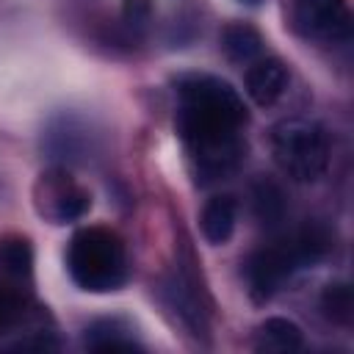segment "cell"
I'll return each instance as SVG.
<instances>
[{"instance_id": "6da1fadb", "label": "cell", "mask_w": 354, "mask_h": 354, "mask_svg": "<svg viewBox=\"0 0 354 354\" xmlns=\"http://www.w3.org/2000/svg\"><path fill=\"white\" fill-rule=\"evenodd\" d=\"M180 133L202 180H221L238 169L246 144L241 124L246 108L238 91L213 75H188L180 80Z\"/></svg>"}, {"instance_id": "7a4b0ae2", "label": "cell", "mask_w": 354, "mask_h": 354, "mask_svg": "<svg viewBox=\"0 0 354 354\" xmlns=\"http://www.w3.org/2000/svg\"><path fill=\"white\" fill-rule=\"evenodd\" d=\"M66 266L75 285H80L83 290H91V293L116 290L127 277L124 243L113 230H105V227L77 230L69 241Z\"/></svg>"}, {"instance_id": "3957f363", "label": "cell", "mask_w": 354, "mask_h": 354, "mask_svg": "<svg viewBox=\"0 0 354 354\" xmlns=\"http://www.w3.org/2000/svg\"><path fill=\"white\" fill-rule=\"evenodd\" d=\"M271 152L277 166L299 180L313 183L329 166V138L318 122L310 119H285L271 133Z\"/></svg>"}, {"instance_id": "277c9868", "label": "cell", "mask_w": 354, "mask_h": 354, "mask_svg": "<svg viewBox=\"0 0 354 354\" xmlns=\"http://www.w3.org/2000/svg\"><path fill=\"white\" fill-rule=\"evenodd\" d=\"M296 263L290 257V249L288 243L285 246H266V249H257L249 260H246V285H249V293L254 301H266L271 299L279 285L293 274Z\"/></svg>"}, {"instance_id": "5b68a950", "label": "cell", "mask_w": 354, "mask_h": 354, "mask_svg": "<svg viewBox=\"0 0 354 354\" xmlns=\"http://www.w3.org/2000/svg\"><path fill=\"white\" fill-rule=\"evenodd\" d=\"M296 22L315 39H346L351 33V14L346 0H296Z\"/></svg>"}, {"instance_id": "8992f818", "label": "cell", "mask_w": 354, "mask_h": 354, "mask_svg": "<svg viewBox=\"0 0 354 354\" xmlns=\"http://www.w3.org/2000/svg\"><path fill=\"white\" fill-rule=\"evenodd\" d=\"M288 88V69L279 58H260L246 69V94L257 105H274Z\"/></svg>"}, {"instance_id": "52a82bcc", "label": "cell", "mask_w": 354, "mask_h": 354, "mask_svg": "<svg viewBox=\"0 0 354 354\" xmlns=\"http://www.w3.org/2000/svg\"><path fill=\"white\" fill-rule=\"evenodd\" d=\"M235 216H238V205L232 196H213L202 210V235L207 238V243L213 246L227 243L235 230Z\"/></svg>"}, {"instance_id": "ba28073f", "label": "cell", "mask_w": 354, "mask_h": 354, "mask_svg": "<svg viewBox=\"0 0 354 354\" xmlns=\"http://www.w3.org/2000/svg\"><path fill=\"white\" fill-rule=\"evenodd\" d=\"M254 348L263 354H290L301 348V329L288 318H268L257 329Z\"/></svg>"}, {"instance_id": "9c48e42d", "label": "cell", "mask_w": 354, "mask_h": 354, "mask_svg": "<svg viewBox=\"0 0 354 354\" xmlns=\"http://www.w3.org/2000/svg\"><path fill=\"white\" fill-rule=\"evenodd\" d=\"M86 346L91 351H141V346L130 337V326L119 318H102L94 321L86 329Z\"/></svg>"}, {"instance_id": "30bf717a", "label": "cell", "mask_w": 354, "mask_h": 354, "mask_svg": "<svg viewBox=\"0 0 354 354\" xmlns=\"http://www.w3.org/2000/svg\"><path fill=\"white\" fill-rule=\"evenodd\" d=\"M33 271V252L25 238L0 241V282L19 288L30 279Z\"/></svg>"}, {"instance_id": "8fae6325", "label": "cell", "mask_w": 354, "mask_h": 354, "mask_svg": "<svg viewBox=\"0 0 354 354\" xmlns=\"http://www.w3.org/2000/svg\"><path fill=\"white\" fill-rule=\"evenodd\" d=\"M329 246H332V235H329V230H326L324 224H318V221H307V224L296 232V238L288 243L296 268H304V266L318 263V260L329 252Z\"/></svg>"}, {"instance_id": "7c38bea8", "label": "cell", "mask_w": 354, "mask_h": 354, "mask_svg": "<svg viewBox=\"0 0 354 354\" xmlns=\"http://www.w3.org/2000/svg\"><path fill=\"white\" fill-rule=\"evenodd\" d=\"M169 296H171V304L177 307L180 318L194 329V335H202L207 332V318H205V310H202V301L194 290V279L185 277V274H174V279L169 282Z\"/></svg>"}, {"instance_id": "4fadbf2b", "label": "cell", "mask_w": 354, "mask_h": 354, "mask_svg": "<svg viewBox=\"0 0 354 354\" xmlns=\"http://www.w3.org/2000/svg\"><path fill=\"white\" fill-rule=\"evenodd\" d=\"M221 50L235 64H249L263 53V39L252 25L232 22L221 30Z\"/></svg>"}, {"instance_id": "5bb4252c", "label": "cell", "mask_w": 354, "mask_h": 354, "mask_svg": "<svg viewBox=\"0 0 354 354\" xmlns=\"http://www.w3.org/2000/svg\"><path fill=\"white\" fill-rule=\"evenodd\" d=\"M252 207H254V216H257L260 224L277 227L285 218V210H288L285 191L274 180H257L254 188H252Z\"/></svg>"}, {"instance_id": "9a60e30c", "label": "cell", "mask_w": 354, "mask_h": 354, "mask_svg": "<svg viewBox=\"0 0 354 354\" xmlns=\"http://www.w3.org/2000/svg\"><path fill=\"white\" fill-rule=\"evenodd\" d=\"M47 194L53 196V207H50L47 213L55 218V224L80 218V216L88 210V205H91L88 194L80 191V188L72 185V183H58L55 188H47Z\"/></svg>"}, {"instance_id": "2e32d148", "label": "cell", "mask_w": 354, "mask_h": 354, "mask_svg": "<svg viewBox=\"0 0 354 354\" xmlns=\"http://www.w3.org/2000/svg\"><path fill=\"white\" fill-rule=\"evenodd\" d=\"M321 310L329 321L348 326L354 318V293L348 282H332L321 293Z\"/></svg>"}, {"instance_id": "e0dca14e", "label": "cell", "mask_w": 354, "mask_h": 354, "mask_svg": "<svg viewBox=\"0 0 354 354\" xmlns=\"http://www.w3.org/2000/svg\"><path fill=\"white\" fill-rule=\"evenodd\" d=\"M25 315H28V299H25L22 288L0 282V332L19 326L25 321Z\"/></svg>"}, {"instance_id": "ac0fdd59", "label": "cell", "mask_w": 354, "mask_h": 354, "mask_svg": "<svg viewBox=\"0 0 354 354\" xmlns=\"http://www.w3.org/2000/svg\"><path fill=\"white\" fill-rule=\"evenodd\" d=\"M122 17H124V22H127L130 28L141 30V28H147V22L152 19V3H149V0H124Z\"/></svg>"}, {"instance_id": "d6986e66", "label": "cell", "mask_w": 354, "mask_h": 354, "mask_svg": "<svg viewBox=\"0 0 354 354\" xmlns=\"http://www.w3.org/2000/svg\"><path fill=\"white\" fill-rule=\"evenodd\" d=\"M238 3H246V6H257L260 0H238Z\"/></svg>"}]
</instances>
